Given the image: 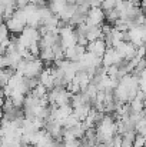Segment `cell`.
<instances>
[{
  "mask_svg": "<svg viewBox=\"0 0 146 147\" xmlns=\"http://www.w3.org/2000/svg\"><path fill=\"white\" fill-rule=\"evenodd\" d=\"M57 33L60 34L62 45H63L65 49L77 45V34H76V32L73 30V27H72L70 24H66V26H63V27H59V29H57Z\"/></svg>",
  "mask_w": 146,
  "mask_h": 147,
  "instance_id": "cell-1",
  "label": "cell"
},
{
  "mask_svg": "<svg viewBox=\"0 0 146 147\" xmlns=\"http://www.w3.org/2000/svg\"><path fill=\"white\" fill-rule=\"evenodd\" d=\"M43 69H45V64H43L42 59L35 57L32 60H26V69H24L23 76H26V77H39V74L43 71Z\"/></svg>",
  "mask_w": 146,
  "mask_h": 147,
  "instance_id": "cell-2",
  "label": "cell"
},
{
  "mask_svg": "<svg viewBox=\"0 0 146 147\" xmlns=\"http://www.w3.org/2000/svg\"><path fill=\"white\" fill-rule=\"evenodd\" d=\"M105 22V11L102 7H90L88 17H86V23L89 26H102V23Z\"/></svg>",
  "mask_w": 146,
  "mask_h": 147,
  "instance_id": "cell-3",
  "label": "cell"
},
{
  "mask_svg": "<svg viewBox=\"0 0 146 147\" xmlns=\"http://www.w3.org/2000/svg\"><path fill=\"white\" fill-rule=\"evenodd\" d=\"M123 57L116 51L115 47H107L106 51H105V54L102 56V64L107 69L109 66H113V64H117L120 60H122Z\"/></svg>",
  "mask_w": 146,
  "mask_h": 147,
  "instance_id": "cell-4",
  "label": "cell"
},
{
  "mask_svg": "<svg viewBox=\"0 0 146 147\" xmlns=\"http://www.w3.org/2000/svg\"><path fill=\"white\" fill-rule=\"evenodd\" d=\"M85 51H86V47H85V46H82V45H75V46H70V47L65 49V57L69 59V60H72V61H79Z\"/></svg>",
  "mask_w": 146,
  "mask_h": 147,
  "instance_id": "cell-5",
  "label": "cell"
},
{
  "mask_svg": "<svg viewBox=\"0 0 146 147\" xmlns=\"http://www.w3.org/2000/svg\"><path fill=\"white\" fill-rule=\"evenodd\" d=\"M106 49H107V46H106L103 39H97V40H93V42H89L88 46H86L88 51H90V53H93L96 56H100V57L105 54Z\"/></svg>",
  "mask_w": 146,
  "mask_h": 147,
  "instance_id": "cell-6",
  "label": "cell"
},
{
  "mask_svg": "<svg viewBox=\"0 0 146 147\" xmlns=\"http://www.w3.org/2000/svg\"><path fill=\"white\" fill-rule=\"evenodd\" d=\"M39 82L40 84H43L48 90H52L54 87V77L52 76L49 69H43V71L39 74Z\"/></svg>",
  "mask_w": 146,
  "mask_h": 147,
  "instance_id": "cell-7",
  "label": "cell"
},
{
  "mask_svg": "<svg viewBox=\"0 0 146 147\" xmlns=\"http://www.w3.org/2000/svg\"><path fill=\"white\" fill-rule=\"evenodd\" d=\"M76 7H77V4H70V3H67V4L63 7V10L57 14L59 19H60L62 22H65V23H69V20L72 19V16H73L75 11H76Z\"/></svg>",
  "mask_w": 146,
  "mask_h": 147,
  "instance_id": "cell-8",
  "label": "cell"
},
{
  "mask_svg": "<svg viewBox=\"0 0 146 147\" xmlns=\"http://www.w3.org/2000/svg\"><path fill=\"white\" fill-rule=\"evenodd\" d=\"M90 109H92L90 103H85V104H80V106H77V107H73V114H75L80 121H83V120L89 116Z\"/></svg>",
  "mask_w": 146,
  "mask_h": 147,
  "instance_id": "cell-9",
  "label": "cell"
},
{
  "mask_svg": "<svg viewBox=\"0 0 146 147\" xmlns=\"http://www.w3.org/2000/svg\"><path fill=\"white\" fill-rule=\"evenodd\" d=\"M103 36V32H102V26H89L88 29V42H93V40H97V39H102Z\"/></svg>",
  "mask_w": 146,
  "mask_h": 147,
  "instance_id": "cell-10",
  "label": "cell"
},
{
  "mask_svg": "<svg viewBox=\"0 0 146 147\" xmlns=\"http://www.w3.org/2000/svg\"><path fill=\"white\" fill-rule=\"evenodd\" d=\"M40 59L43 60V63H50V61H54V53L52 47H45V49H40Z\"/></svg>",
  "mask_w": 146,
  "mask_h": 147,
  "instance_id": "cell-11",
  "label": "cell"
},
{
  "mask_svg": "<svg viewBox=\"0 0 146 147\" xmlns=\"http://www.w3.org/2000/svg\"><path fill=\"white\" fill-rule=\"evenodd\" d=\"M30 93H32L35 97L43 98L45 96H48V89H46L43 84H40V83H39V84H37V86H36V87H35V89H33Z\"/></svg>",
  "mask_w": 146,
  "mask_h": 147,
  "instance_id": "cell-12",
  "label": "cell"
},
{
  "mask_svg": "<svg viewBox=\"0 0 146 147\" xmlns=\"http://www.w3.org/2000/svg\"><path fill=\"white\" fill-rule=\"evenodd\" d=\"M117 1H119V0H102L100 7L103 9V11H109V10H112V9L116 7Z\"/></svg>",
  "mask_w": 146,
  "mask_h": 147,
  "instance_id": "cell-13",
  "label": "cell"
},
{
  "mask_svg": "<svg viewBox=\"0 0 146 147\" xmlns=\"http://www.w3.org/2000/svg\"><path fill=\"white\" fill-rule=\"evenodd\" d=\"M9 33H10V32H9L6 23H0V45L9 39Z\"/></svg>",
  "mask_w": 146,
  "mask_h": 147,
  "instance_id": "cell-14",
  "label": "cell"
},
{
  "mask_svg": "<svg viewBox=\"0 0 146 147\" xmlns=\"http://www.w3.org/2000/svg\"><path fill=\"white\" fill-rule=\"evenodd\" d=\"M145 146H146V139L141 133H138L136 137H135V142H133V147H145Z\"/></svg>",
  "mask_w": 146,
  "mask_h": 147,
  "instance_id": "cell-15",
  "label": "cell"
},
{
  "mask_svg": "<svg viewBox=\"0 0 146 147\" xmlns=\"http://www.w3.org/2000/svg\"><path fill=\"white\" fill-rule=\"evenodd\" d=\"M85 3H89V0H76V4H85Z\"/></svg>",
  "mask_w": 146,
  "mask_h": 147,
  "instance_id": "cell-16",
  "label": "cell"
},
{
  "mask_svg": "<svg viewBox=\"0 0 146 147\" xmlns=\"http://www.w3.org/2000/svg\"><path fill=\"white\" fill-rule=\"evenodd\" d=\"M139 133H141V134H142V136H143V137L146 139V127H145V129H142V130H141Z\"/></svg>",
  "mask_w": 146,
  "mask_h": 147,
  "instance_id": "cell-17",
  "label": "cell"
},
{
  "mask_svg": "<svg viewBox=\"0 0 146 147\" xmlns=\"http://www.w3.org/2000/svg\"><path fill=\"white\" fill-rule=\"evenodd\" d=\"M1 121H3V110H0V126H1Z\"/></svg>",
  "mask_w": 146,
  "mask_h": 147,
  "instance_id": "cell-18",
  "label": "cell"
},
{
  "mask_svg": "<svg viewBox=\"0 0 146 147\" xmlns=\"http://www.w3.org/2000/svg\"><path fill=\"white\" fill-rule=\"evenodd\" d=\"M66 3H70V4H76V0H66Z\"/></svg>",
  "mask_w": 146,
  "mask_h": 147,
  "instance_id": "cell-19",
  "label": "cell"
},
{
  "mask_svg": "<svg viewBox=\"0 0 146 147\" xmlns=\"http://www.w3.org/2000/svg\"><path fill=\"white\" fill-rule=\"evenodd\" d=\"M119 1H122V0H119Z\"/></svg>",
  "mask_w": 146,
  "mask_h": 147,
  "instance_id": "cell-20",
  "label": "cell"
}]
</instances>
